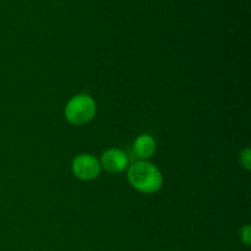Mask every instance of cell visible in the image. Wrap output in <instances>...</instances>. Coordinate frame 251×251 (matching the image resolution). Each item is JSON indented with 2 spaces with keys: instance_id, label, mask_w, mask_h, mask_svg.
Wrapping results in <instances>:
<instances>
[{
  "instance_id": "obj_4",
  "label": "cell",
  "mask_w": 251,
  "mask_h": 251,
  "mask_svg": "<svg viewBox=\"0 0 251 251\" xmlns=\"http://www.w3.org/2000/svg\"><path fill=\"white\" fill-rule=\"evenodd\" d=\"M100 166L109 173H120L127 167V157L119 149L107 150L102 154Z\"/></svg>"
},
{
  "instance_id": "obj_2",
  "label": "cell",
  "mask_w": 251,
  "mask_h": 251,
  "mask_svg": "<svg viewBox=\"0 0 251 251\" xmlns=\"http://www.w3.org/2000/svg\"><path fill=\"white\" fill-rule=\"evenodd\" d=\"M96 103L88 95H77L71 98L65 107V118L70 124L83 125L93 119Z\"/></svg>"
},
{
  "instance_id": "obj_3",
  "label": "cell",
  "mask_w": 251,
  "mask_h": 251,
  "mask_svg": "<svg viewBox=\"0 0 251 251\" xmlns=\"http://www.w3.org/2000/svg\"><path fill=\"white\" fill-rule=\"evenodd\" d=\"M73 173L81 180H92L100 173V164L91 154H80L73 161Z\"/></svg>"
},
{
  "instance_id": "obj_1",
  "label": "cell",
  "mask_w": 251,
  "mask_h": 251,
  "mask_svg": "<svg viewBox=\"0 0 251 251\" xmlns=\"http://www.w3.org/2000/svg\"><path fill=\"white\" fill-rule=\"evenodd\" d=\"M127 179L134 189L144 194H153L161 189L163 178L156 166L140 161L130 166Z\"/></svg>"
},
{
  "instance_id": "obj_6",
  "label": "cell",
  "mask_w": 251,
  "mask_h": 251,
  "mask_svg": "<svg viewBox=\"0 0 251 251\" xmlns=\"http://www.w3.org/2000/svg\"><path fill=\"white\" fill-rule=\"evenodd\" d=\"M240 163H242V166L244 167L245 169H248V171L251 169V152L249 149H245L244 151L240 153Z\"/></svg>"
},
{
  "instance_id": "obj_7",
  "label": "cell",
  "mask_w": 251,
  "mask_h": 251,
  "mask_svg": "<svg viewBox=\"0 0 251 251\" xmlns=\"http://www.w3.org/2000/svg\"><path fill=\"white\" fill-rule=\"evenodd\" d=\"M251 230H250V226H245L242 230H240V234H242V239L245 244H249L250 243V237H251Z\"/></svg>"
},
{
  "instance_id": "obj_5",
  "label": "cell",
  "mask_w": 251,
  "mask_h": 251,
  "mask_svg": "<svg viewBox=\"0 0 251 251\" xmlns=\"http://www.w3.org/2000/svg\"><path fill=\"white\" fill-rule=\"evenodd\" d=\"M134 151L140 158H150L156 151V141L151 135H140L134 142Z\"/></svg>"
}]
</instances>
